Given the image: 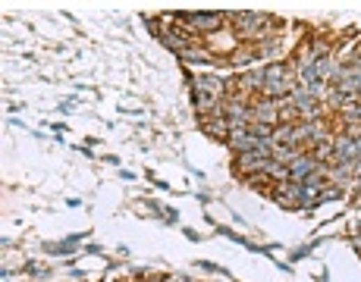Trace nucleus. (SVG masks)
<instances>
[{
	"instance_id": "obj_4",
	"label": "nucleus",
	"mask_w": 361,
	"mask_h": 282,
	"mask_svg": "<svg viewBox=\"0 0 361 282\" xmlns=\"http://www.w3.org/2000/svg\"><path fill=\"white\" fill-rule=\"evenodd\" d=\"M195 91H208V94H214V97H223L226 85H223V79H214V75H204V79H195Z\"/></svg>"
},
{
	"instance_id": "obj_5",
	"label": "nucleus",
	"mask_w": 361,
	"mask_h": 282,
	"mask_svg": "<svg viewBox=\"0 0 361 282\" xmlns=\"http://www.w3.org/2000/svg\"><path fill=\"white\" fill-rule=\"evenodd\" d=\"M204 132H208L210 138H229V119L226 116L204 119Z\"/></svg>"
},
{
	"instance_id": "obj_2",
	"label": "nucleus",
	"mask_w": 361,
	"mask_h": 282,
	"mask_svg": "<svg viewBox=\"0 0 361 282\" xmlns=\"http://www.w3.org/2000/svg\"><path fill=\"white\" fill-rule=\"evenodd\" d=\"M233 22L239 25L245 38H258V35H264L267 16H261V13H239V16H233Z\"/></svg>"
},
{
	"instance_id": "obj_3",
	"label": "nucleus",
	"mask_w": 361,
	"mask_h": 282,
	"mask_svg": "<svg viewBox=\"0 0 361 282\" xmlns=\"http://www.w3.org/2000/svg\"><path fill=\"white\" fill-rule=\"evenodd\" d=\"M321 169V160L317 157H308V154H298V160L289 166V179L292 182H302V179H311V173Z\"/></svg>"
},
{
	"instance_id": "obj_7",
	"label": "nucleus",
	"mask_w": 361,
	"mask_h": 282,
	"mask_svg": "<svg viewBox=\"0 0 361 282\" xmlns=\"http://www.w3.org/2000/svg\"><path fill=\"white\" fill-rule=\"evenodd\" d=\"M183 60H195V63H204V60H210V50H204V47H185L183 54Z\"/></svg>"
},
{
	"instance_id": "obj_1",
	"label": "nucleus",
	"mask_w": 361,
	"mask_h": 282,
	"mask_svg": "<svg viewBox=\"0 0 361 282\" xmlns=\"http://www.w3.org/2000/svg\"><path fill=\"white\" fill-rule=\"evenodd\" d=\"M179 22H183V25H192V29L210 31V35H214V31L220 29L223 16H220V13H189V16H179Z\"/></svg>"
},
{
	"instance_id": "obj_6",
	"label": "nucleus",
	"mask_w": 361,
	"mask_h": 282,
	"mask_svg": "<svg viewBox=\"0 0 361 282\" xmlns=\"http://www.w3.org/2000/svg\"><path fill=\"white\" fill-rule=\"evenodd\" d=\"M195 107H198V113H220V97H214V94H208V91H195Z\"/></svg>"
}]
</instances>
